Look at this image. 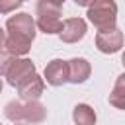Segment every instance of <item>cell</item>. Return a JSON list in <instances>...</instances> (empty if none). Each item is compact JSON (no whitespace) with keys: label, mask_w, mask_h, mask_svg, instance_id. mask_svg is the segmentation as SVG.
<instances>
[{"label":"cell","mask_w":125,"mask_h":125,"mask_svg":"<svg viewBox=\"0 0 125 125\" xmlns=\"http://www.w3.org/2000/svg\"><path fill=\"white\" fill-rule=\"evenodd\" d=\"M33 74H37V72H35V64L29 59H16L14 64L10 66L8 74H6V80H8L10 86L18 88L21 82H25L27 78H31Z\"/></svg>","instance_id":"obj_4"},{"label":"cell","mask_w":125,"mask_h":125,"mask_svg":"<svg viewBox=\"0 0 125 125\" xmlns=\"http://www.w3.org/2000/svg\"><path fill=\"white\" fill-rule=\"evenodd\" d=\"M121 62H123V66H125V53L121 55Z\"/></svg>","instance_id":"obj_19"},{"label":"cell","mask_w":125,"mask_h":125,"mask_svg":"<svg viewBox=\"0 0 125 125\" xmlns=\"http://www.w3.org/2000/svg\"><path fill=\"white\" fill-rule=\"evenodd\" d=\"M45 80L51 86H62L68 82V62L61 59H53L45 66Z\"/></svg>","instance_id":"obj_7"},{"label":"cell","mask_w":125,"mask_h":125,"mask_svg":"<svg viewBox=\"0 0 125 125\" xmlns=\"http://www.w3.org/2000/svg\"><path fill=\"white\" fill-rule=\"evenodd\" d=\"M4 115L14 123H18V121L41 123L47 117V107L37 100H31V102H10L4 107Z\"/></svg>","instance_id":"obj_1"},{"label":"cell","mask_w":125,"mask_h":125,"mask_svg":"<svg viewBox=\"0 0 125 125\" xmlns=\"http://www.w3.org/2000/svg\"><path fill=\"white\" fill-rule=\"evenodd\" d=\"M68 62V82L72 84H82L90 78L92 66L86 59H70Z\"/></svg>","instance_id":"obj_9"},{"label":"cell","mask_w":125,"mask_h":125,"mask_svg":"<svg viewBox=\"0 0 125 125\" xmlns=\"http://www.w3.org/2000/svg\"><path fill=\"white\" fill-rule=\"evenodd\" d=\"M45 92V80L37 74H33L31 78H27L25 82H21L18 86V94L23 102H31V100H39Z\"/></svg>","instance_id":"obj_8"},{"label":"cell","mask_w":125,"mask_h":125,"mask_svg":"<svg viewBox=\"0 0 125 125\" xmlns=\"http://www.w3.org/2000/svg\"><path fill=\"white\" fill-rule=\"evenodd\" d=\"M16 125H23V123H16Z\"/></svg>","instance_id":"obj_21"},{"label":"cell","mask_w":125,"mask_h":125,"mask_svg":"<svg viewBox=\"0 0 125 125\" xmlns=\"http://www.w3.org/2000/svg\"><path fill=\"white\" fill-rule=\"evenodd\" d=\"M109 104L117 109H123L125 111V72L117 76L115 84H113V90L109 94Z\"/></svg>","instance_id":"obj_11"},{"label":"cell","mask_w":125,"mask_h":125,"mask_svg":"<svg viewBox=\"0 0 125 125\" xmlns=\"http://www.w3.org/2000/svg\"><path fill=\"white\" fill-rule=\"evenodd\" d=\"M86 16L98 31H109L117 21V4L115 0H98L88 8Z\"/></svg>","instance_id":"obj_2"},{"label":"cell","mask_w":125,"mask_h":125,"mask_svg":"<svg viewBox=\"0 0 125 125\" xmlns=\"http://www.w3.org/2000/svg\"><path fill=\"white\" fill-rule=\"evenodd\" d=\"M18 57L16 55H12L10 51H0V76H6L8 74V70H10V66L14 64V61H16Z\"/></svg>","instance_id":"obj_14"},{"label":"cell","mask_w":125,"mask_h":125,"mask_svg":"<svg viewBox=\"0 0 125 125\" xmlns=\"http://www.w3.org/2000/svg\"><path fill=\"white\" fill-rule=\"evenodd\" d=\"M72 119L76 125H94L96 123V111L88 104H78L72 109Z\"/></svg>","instance_id":"obj_10"},{"label":"cell","mask_w":125,"mask_h":125,"mask_svg":"<svg viewBox=\"0 0 125 125\" xmlns=\"http://www.w3.org/2000/svg\"><path fill=\"white\" fill-rule=\"evenodd\" d=\"M74 2H76L78 6H88V8H90V6H92L94 2H98V0H74Z\"/></svg>","instance_id":"obj_16"},{"label":"cell","mask_w":125,"mask_h":125,"mask_svg":"<svg viewBox=\"0 0 125 125\" xmlns=\"http://www.w3.org/2000/svg\"><path fill=\"white\" fill-rule=\"evenodd\" d=\"M49 2H53V4H57V6H62V4H64V0H49Z\"/></svg>","instance_id":"obj_18"},{"label":"cell","mask_w":125,"mask_h":125,"mask_svg":"<svg viewBox=\"0 0 125 125\" xmlns=\"http://www.w3.org/2000/svg\"><path fill=\"white\" fill-rule=\"evenodd\" d=\"M86 21L82 18H68L62 21V29H61V41L62 43H78L84 35H86Z\"/></svg>","instance_id":"obj_6"},{"label":"cell","mask_w":125,"mask_h":125,"mask_svg":"<svg viewBox=\"0 0 125 125\" xmlns=\"http://www.w3.org/2000/svg\"><path fill=\"white\" fill-rule=\"evenodd\" d=\"M6 51H10L12 55H27L29 53V49H31V43H27V41H21V39H16V37H6Z\"/></svg>","instance_id":"obj_13"},{"label":"cell","mask_w":125,"mask_h":125,"mask_svg":"<svg viewBox=\"0 0 125 125\" xmlns=\"http://www.w3.org/2000/svg\"><path fill=\"white\" fill-rule=\"evenodd\" d=\"M23 0H0V14H10L16 8H20Z\"/></svg>","instance_id":"obj_15"},{"label":"cell","mask_w":125,"mask_h":125,"mask_svg":"<svg viewBox=\"0 0 125 125\" xmlns=\"http://www.w3.org/2000/svg\"><path fill=\"white\" fill-rule=\"evenodd\" d=\"M37 20H47V18H61V6L49 2V0H39L35 8Z\"/></svg>","instance_id":"obj_12"},{"label":"cell","mask_w":125,"mask_h":125,"mask_svg":"<svg viewBox=\"0 0 125 125\" xmlns=\"http://www.w3.org/2000/svg\"><path fill=\"white\" fill-rule=\"evenodd\" d=\"M6 29H8L10 37H16V39H21L27 43H31L35 39V21L27 12H21V14L8 18Z\"/></svg>","instance_id":"obj_3"},{"label":"cell","mask_w":125,"mask_h":125,"mask_svg":"<svg viewBox=\"0 0 125 125\" xmlns=\"http://www.w3.org/2000/svg\"><path fill=\"white\" fill-rule=\"evenodd\" d=\"M6 37H8V35H6V31H4L2 27H0V49H2L4 45H6Z\"/></svg>","instance_id":"obj_17"},{"label":"cell","mask_w":125,"mask_h":125,"mask_svg":"<svg viewBox=\"0 0 125 125\" xmlns=\"http://www.w3.org/2000/svg\"><path fill=\"white\" fill-rule=\"evenodd\" d=\"M96 47L105 53V55H113L123 47V31L113 27L109 31H100L96 35Z\"/></svg>","instance_id":"obj_5"},{"label":"cell","mask_w":125,"mask_h":125,"mask_svg":"<svg viewBox=\"0 0 125 125\" xmlns=\"http://www.w3.org/2000/svg\"><path fill=\"white\" fill-rule=\"evenodd\" d=\"M0 92H2V80H0Z\"/></svg>","instance_id":"obj_20"}]
</instances>
